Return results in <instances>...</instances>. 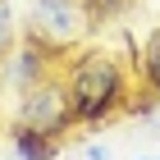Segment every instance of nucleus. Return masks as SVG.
<instances>
[{
  "instance_id": "obj_1",
  "label": "nucleus",
  "mask_w": 160,
  "mask_h": 160,
  "mask_svg": "<svg viewBox=\"0 0 160 160\" xmlns=\"http://www.w3.org/2000/svg\"><path fill=\"white\" fill-rule=\"evenodd\" d=\"M64 87L73 101V119L82 128L110 123L114 114L128 110V96H133L128 69L114 50H78L64 69Z\"/></svg>"
},
{
  "instance_id": "obj_2",
  "label": "nucleus",
  "mask_w": 160,
  "mask_h": 160,
  "mask_svg": "<svg viewBox=\"0 0 160 160\" xmlns=\"http://www.w3.org/2000/svg\"><path fill=\"white\" fill-rule=\"evenodd\" d=\"M18 123L23 128H37V133H50L60 137L73 128V101H69V87H64V78H41L37 87H28L23 96H18Z\"/></svg>"
},
{
  "instance_id": "obj_3",
  "label": "nucleus",
  "mask_w": 160,
  "mask_h": 160,
  "mask_svg": "<svg viewBox=\"0 0 160 160\" xmlns=\"http://www.w3.org/2000/svg\"><path fill=\"white\" fill-rule=\"evenodd\" d=\"M87 9L82 0H37L32 5V41H37L46 55H64L78 37L87 32Z\"/></svg>"
},
{
  "instance_id": "obj_4",
  "label": "nucleus",
  "mask_w": 160,
  "mask_h": 160,
  "mask_svg": "<svg viewBox=\"0 0 160 160\" xmlns=\"http://www.w3.org/2000/svg\"><path fill=\"white\" fill-rule=\"evenodd\" d=\"M0 69H5V87L23 96L28 87H37L41 78H50V55L37 41H28V46H14L9 55L0 60Z\"/></svg>"
},
{
  "instance_id": "obj_5",
  "label": "nucleus",
  "mask_w": 160,
  "mask_h": 160,
  "mask_svg": "<svg viewBox=\"0 0 160 160\" xmlns=\"http://www.w3.org/2000/svg\"><path fill=\"white\" fill-rule=\"evenodd\" d=\"M9 151H14V160H55V156H60V137L14 123V133H9Z\"/></svg>"
},
{
  "instance_id": "obj_6",
  "label": "nucleus",
  "mask_w": 160,
  "mask_h": 160,
  "mask_svg": "<svg viewBox=\"0 0 160 160\" xmlns=\"http://www.w3.org/2000/svg\"><path fill=\"white\" fill-rule=\"evenodd\" d=\"M137 73H142V87L160 96V28H151L137 50Z\"/></svg>"
},
{
  "instance_id": "obj_7",
  "label": "nucleus",
  "mask_w": 160,
  "mask_h": 160,
  "mask_svg": "<svg viewBox=\"0 0 160 160\" xmlns=\"http://www.w3.org/2000/svg\"><path fill=\"white\" fill-rule=\"evenodd\" d=\"M82 9H87V23H110L128 9V0H82Z\"/></svg>"
},
{
  "instance_id": "obj_8",
  "label": "nucleus",
  "mask_w": 160,
  "mask_h": 160,
  "mask_svg": "<svg viewBox=\"0 0 160 160\" xmlns=\"http://www.w3.org/2000/svg\"><path fill=\"white\" fill-rule=\"evenodd\" d=\"M14 41H18V23H14V5L9 0H0V60L14 50Z\"/></svg>"
},
{
  "instance_id": "obj_9",
  "label": "nucleus",
  "mask_w": 160,
  "mask_h": 160,
  "mask_svg": "<svg viewBox=\"0 0 160 160\" xmlns=\"http://www.w3.org/2000/svg\"><path fill=\"white\" fill-rule=\"evenodd\" d=\"M156 101H160L156 92H142V96H128V114H142V119H147V114L156 110Z\"/></svg>"
},
{
  "instance_id": "obj_10",
  "label": "nucleus",
  "mask_w": 160,
  "mask_h": 160,
  "mask_svg": "<svg viewBox=\"0 0 160 160\" xmlns=\"http://www.w3.org/2000/svg\"><path fill=\"white\" fill-rule=\"evenodd\" d=\"M82 156H87V160H110V147H96V142H92Z\"/></svg>"
},
{
  "instance_id": "obj_11",
  "label": "nucleus",
  "mask_w": 160,
  "mask_h": 160,
  "mask_svg": "<svg viewBox=\"0 0 160 160\" xmlns=\"http://www.w3.org/2000/svg\"><path fill=\"white\" fill-rule=\"evenodd\" d=\"M142 160H160V156H142Z\"/></svg>"
}]
</instances>
